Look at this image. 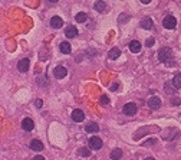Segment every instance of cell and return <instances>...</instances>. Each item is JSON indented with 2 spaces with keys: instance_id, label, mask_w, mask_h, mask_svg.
Instances as JSON below:
<instances>
[{
  "instance_id": "27",
  "label": "cell",
  "mask_w": 181,
  "mask_h": 160,
  "mask_svg": "<svg viewBox=\"0 0 181 160\" xmlns=\"http://www.w3.org/2000/svg\"><path fill=\"white\" fill-rule=\"evenodd\" d=\"M154 43H155V39H154V38H148V39H147V42H145V46H152Z\"/></svg>"
},
{
  "instance_id": "18",
  "label": "cell",
  "mask_w": 181,
  "mask_h": 160,
  "mask_svg": "<svg viewBox=\"0 0 181 160\" xmlns=\"http://www.w3.org/2000/svg\"><path fill=\"white\" fill-rule=\"evenodd\" d=\"M59 49H61L62 54H65V55L70 54V51H72V48H70V45L68 42H62L61 45H59Z\"/></svg>"
},
{
  "instance_id": "13",
  "label": "cell",
  "mask_w": 181,
  "mask_h": 160,
  "mask_svg": "<svg viewBox=\"0 0 181 160\" xmlns=\"http://www.w3.org/2000/svg\"><path fill=\"white\" fill-rule=\"evenodd\" d=\"M140 25L142 29H152V19L151 17H144V19H141L140 22Z\"/></svg>"
},
{
  "instance_id": "7",
  "label": "cell",
  "mask_w": 181,
  "mask_h": 160,
  "mask_svg": "<svg viewBox=\"0 0 181 160\" xmlns=\"http://www.w3.org/2000/svg\"><path fill=\"white\" fill-rule=\"evenodd\" d=\"M29 67H30V61L29 59H22V61H19V63H17V69L20 72H27L29 71Z\"/></svg>"
},
{
  "instance_id": "8",
  "label": "cell",
  "mask_w": 181,
  "mask_h": 160,
  "mask_svg": "<svg viewBox=\"0 0 181 160\" xmlns=\"http://www.w3.org/2000/svg\"><path fill=\"white\" fill-rule=\"evenodd\" d=\"M50 26H52L53 29H61L62 26H63V20H62V17L53 16L52 19H50Z\"/></svg>"
},
{
  "instance_id": "26",
  "label": "cell",
  "mask_w": 181,
  "mask_h": 160,
  "mask_svg": "<svg viewBox=\"0 0 181 160\" xmlns=\"http://www.w3.org/2000/svg\"><path fill=\"white\" fill-rule=\"evenodd\" d=\"M171 104H173V106H180L181 100L178 97H174V98H171Z\"/></svg>"
},
{
  "instance_id": "19",
  "label": "cell",
  "mask_w": 181,
  "mask_h": 160,
  "mask_svg": "<svg viewBox=\"0 0 181 160\" xmlns=\"http://www.w3.org/2000/svg\"><path fill=\"white\" fill-rule=\"evenodd\" d=\"M88 16H86V13L85 12H79L76 16H75V20L78 22V23H83V22H86Z\"/></svg>"
},
{
  "instance_id": "34",
  "label": "cell",
  "mask_w": 181,
  "mask_h": 160,
  "mask_svg": "<svg viewBox=\"0 0 181 160\" xmlns=\"http://www.w3.org/2000/svg\"><path fill=\"white\" fill-rule=\"evenodd\" d=\"M144 160H155L154 157H147V159H144Z\"/></svg>"
},
{
  "instance_id": "31",
  "label": "cell",
  "mask_w": 181,
  "mask_h": 160,
  "mask_svg": "<svg viewBox=\"0 0 181 160\" xmlns=\"http://www.w3.org/2000/svg\"><path fill=\"white\" fill-rule=\"evenodd\" d=\"M33 160H45V157H42V156H35V157H33Z\"/></svg>"
},
{
  "instance_id": "12",
  "label": "cell",
  "mask_w": 181,
  "mask_h": 160,
  "mask_svg": "<svg viewBox=\"0 0 181 160\" xmlns=\"http://www.w3.org/2000/svg\"><path fill=\"white\" fill-rule=\"evenodd\" d=\"M65 35H66V38H69V39H72V38H75L76 35H78V29L75 28V26H68L66 28V30H65Z\"/></svg>"
},
{
  "instance_id": "21",
  "label": "cell",
  "mask_w": 181,
  "mask_h": 160,
  "mask_svg": "<svg viewBox=\"0 0 181 160\" xmlns=\"http://www.w3.org/2000/svg\"><path fill=\"white\" fill-rule=\"evenodd\" d=\"M173 85L177 89H181V74H177V75H174L173 78Z\"/></svg>"
},
{
  "instance_id": "17",
  "label": "cell",
  "mask_w": 181,
  "mask_h": 160,
  "mask_svg": "<svg viewBox=\"0 0 181 160\" xmlns=\"http://www.w3.org/2000/svg\"><path fill=\"white\" fill-rule=\"evenodd\" d=\"M85 131H86V133H98L99 126L96 123H89V124H86V127H85Z\"/></svg>"
},
{
  "instance_id": "5",
  "label": "cell",
  "mask_w": 181,
  "mask_h": 160,
  "mask_svg": "<svg viewBox=\"0 0 181 160\" xmlns=\"http://www.w3.org/2000/svg\"><path fill=\"white\" fill-rule=\"evenodd\" d=\"M53 75L56 76V78H59V80H62V78H65V76L68 75V69H66L65 67L59 65V67H56L53 69Z\"/></svg>"
},
{
  "instance_id": "2",
  "label": "cell",
  "mask_w": 181,
  "mask_h": 160,
  "mask_svg": "<svg viewBox=\"0 0 181 160\" xmlns=\"http://www.w3.org/2000/svg\"><path fill=\"white\" fill-rule=\"evenodd\" d=\"M162 26H164L165 29H174V28L177 26V19H175L174 16L164 17V20H162Z\"/></svg>"
},
{
  "instance_id": "33",
  "label": "cell",
  "mask_w": 181,
  "mask_h": 160,
  "mask_svg": "<svg viewBox=\"0 0 181 160\" xmlns=\"http://www.w3.org/2000/svg\"><path fill=\"white\" fill-rule=\"evenodd\" d=\"M49 2H50V3H58L59 0H49Z\"/></svg>"
},
{
  "instance_id": "28",
  "label": "cell",
  "mask_w": 181,
  "mask_h": 160,
  "mask_svg": "<svg viewBox=\"0 0 181 160\" xmlns=\"http://www.w3.org/2000/svg\"><path fill=\"white\" fill-rule=\"evenodd\" d=\"M154 143H157V139H151V140H148V141H145L144 146H151V144H154Z\"/></svg>"
},
{
  "instance_id": "32",
  "label": "cell",
  "mask_w": 181,
  "mask_h": 160,
  "mask_svg": "<svg viewBox=\"0 0 181 160\" xmlns=\"http://www.w3.org/2000/svg\"><path fill=\"white\" fill-rule=\"evenodd\" d=\"M141 3H142V4H148V3H151V0H141Z\"/></svg>"
},
{
  "instance_id": "22",
  "label": "cell",
  "mask_w": 181,
  "mask_h": 160,
  "mask_svg": "<svg viewBox=\"0 0 181 160\" xmlns=\"http://www.w3.org/2000/svg\"><path fill=\"white\" fill-rule=\"evenodd\" d=\"M78 154L81 157H89L90 156V150L88 147H81L78 150Z\"/></svg>"
},
{
  "instance_id": "11",
  "label": "cell",
  "mask_w": 181,
  "mask_h": 160,
  "mask_svg": "<svg viewBox=\"0 0 181 160\" xmlns=\"http://www.w3.org/2000/svg\"><path fill=\"white\" fill-rule=\"evenodd\" d=\"M22 127H23L25 131H32L33 127H35V123H33V120H30V118H25V120L22 121Z\"/></svg>"
},
{
  "instance_id": "14",
  "label": "cell",
  "mask_w": 181,
  "mask_h": 160,
  "mask_svg": "<svg viewBox=\"0 0 181 160\" xmlns=\"http://www.w3.org/2000/svg\"><path fill=\"white\" fill-rule=\"evenodd\" d=\"M30 149L35 150V152H40V150H43V143L40 140H32L30 141Z\"/></svg>"
},
{
  "instance_id": "1",
  "label": "cell",
  "mask_w": 181,
  "mask_h": 160,
  "mask_svg": "<svg viewBox=\"0 0 181 160\" xmlns=\"http://www.w3.org/2000/svg\"><path fill=\"white\" fill-rule=\"evenodd\" d=\"M158 59H160V62H164L167 63L168 61L173 59V51L170 49V48H162L158 51Z\"/></svg>"
},
{
  "instance_id": "29",
  "label": "cell",
  "mask_w": 181,
  "mask_h": 160,
  "mask_svg": "<svg viewBox=\"0 0 181 160\" xmlns=\"http://www.w3.org/2000/svg\"><path fill=\"white\" fill-rule=\"evenodd\" d=\"M118 87H120V85H118V82L112 84V85H111V91H116V89H118Z\"/></svg>"
},
{
  "instance_id": "3",
  "label": "cell",
  "mask_w": 181,
  "mask_h": 160,
  "mask_svg": "<svg viewBox=\"0 0 181 160\" xmlns=\"http://www.w3.org/2000/svg\"><path fill=\"white\" fill-rule=\"evenodd\" d=\"M137 104H134V102H128V104H125L122 108V113L125 114V115H134V114L137 113Z\"/></svg>"
},
{
  "instance_id": "24",
  "label": "cell",
  "mask_w": 181,
  "mask_h": 160,
  "mask_svg": "<svg viewBox=\"0 0 181 160\" xmlns=\"http://www.w3.org/2000/svg\"><path fill=\"white\" fill-rule=\"evenodd\" d=\"M99 102H101V106H108V104H109V98L107 97V95H102V97L99 98Z\"/></svg>"
},
{
  "instance_id": "30",
  "label": "cell",
  "mask_w": 181,
  "mask_h": 160,
  "mask_svg": "<svg viewBox=\"0 0 181 160\" xmlns=\"http://www.w3.org/2000/svg\"><path fill=\"white\" fill-rule=\"evenodd\" d=\"M42 106H43V101H42V100H36V107L37 108H42Z\"/></svg>"
},
{
  "instance_id": "23",
  "label": "cell",
  "mask_w": 181,
  "mask_h": 160,
  "mask_svg": "<svg viewBox=\"0 0 181 160\" xmlns=\"http://www.w3.org/2000/svg\"><path fill=\"white\" fill-rule=\"evenodd\" d=\"M164 89H165V93H168V94H174L175 93V87H173V85L170 84V82H167V84L164 85Z\"/></svg>"
},
{
  "instance_id": "10",
  "label": "cell",
  "mask_w": 181,
  "mask_h": 160,
  "mask_svg": "<svg viewBox=\"0 0 181 160\" xmlns=\"http://www.w3.org/2000/svg\"><path fill=\"white\" fill-rule=\"evenodd\" d=\"M129 51L132 52V54H138V52H141V48H142V45H141L138 41H132V42H129Z\"/></svg>"
},
{
  "instance_id": "16",
  "label": "cell",
  "mask_w": 181,
  "mask_h": 160,
  "mask_svg": "<svg viewBox=\"0 0 181 160\" xmlns=\"http://www.w3.org/2000/svg\"><path fill=\"white\" fill-rule=\"evenodd\" d=\"M121 56V51L118 49V48H112L111 51H109V54H108V58L112 59V61H115V59H118Z\"/></svg>"
},
{
  "instance_id": "20",
  "label": "cell",
  "mask_w": 181,
  "mask_h": 160,
  "mask_svg": "<svg viewBox=\"0 0 181 160\" xmlns=\"http://www.w3.org/2000/svg\"><path fill=\"white\" fill-rule=\"evenodd\" d=\"M121 156H122V150H121V149H114V150L111 152V159L112 160L121 159Z\"/></svg>"
},
{
  "instance_id": "4",
  "label": "cell",
  "mask_w": 181,
  "mask_h": 160,
  "mask_svg": "<svg viewBox=\"0 0 181 160\" xmlns=\"http://www.w3.org/2000/svg\"><path fill=\"white\" fill-rule=\"evenodd\" d=\"M102 140L99 139V137H96V136H94V137H90L89 139V147L92 149V150H99V149L102 147Z\"/></svg>"
},
{
  "instance_id": "9",
  "label": "cell",
  "mask_w": 181,
  "mask_h": 160,
  "mask_svg": "<svg viewBox=\"0 0 181 160\" xmlns=\"http://www.w3.org/2000/svg\"><path fill=\"white\" fill-rule=\"evenodd\" d=\"M148 107L151 110H158L161 107V100L158 97H151L148 101Z\"/></svg>"
},
{
  "instance_id": "15",
  "label": "cell",
  "mask_w": 181,
  "mask_h": 160,
  "mask_svg": "<svg viewBox=\"0 0 181 160\" xmlns=\"http://www.w3.org/2000/svg\"><path fill=\"white\" fill-rule=\"evenodd\" d=\"M94 9L99 13H103L105 12V9H107V3H105L103 0H98V2L94 4Z\"/></svg>"
},
{
  "instance_id": "25",
  "label": "cell",
  "mask_w": 181,
  "mask_h": 160,
  "mask_svg": "<svg viewBox=\"0 0 181 160\" xmlns=\"http://www.w3.org/2000/svg\"><path fill=\"white\" fill-rule=\"evenodd\" d=\"M118 20H120V23H125V22L129 20V15H121L118 17Z\"/></svg>"
},
{
  "instance_id": "6",
  "label": "cell",
  "mask_w": 181,
  "mask_h": 160,
  "mask_svg": "<svg viewBox=\"0 0 181 160\" xmlns=\"http://www.w3.org/2000/svg\"><path fill=\"white\" fill-rule=\"evenodd\" d=\"M72 120L76 123H82L85 120V114H83L82 110H74L72 111Z\"/></svg>"
}]
</instances>
